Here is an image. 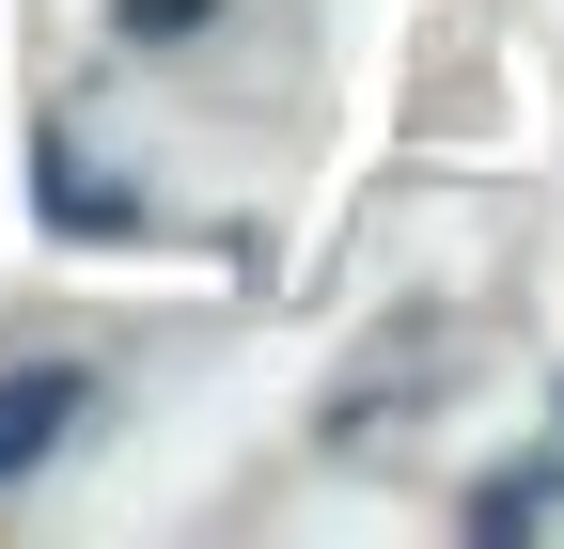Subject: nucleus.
<instances>
[{
  "mask_svg": "<svg viewBox=\"0 0 564 549\" xmlns=\"http://www.w3.org/2000/svg\"><path fill=\"white\" fill-rule=\"evenodd\" d=\"M79 408H95V377H79V362H17V377H0V487H17V471H47Z\"/></svg>",
  "mask_w": 564,
  "mask_h": 549,
  "instance_id": "obj_1",
  "label": "nucleus"
}]
</instances>
